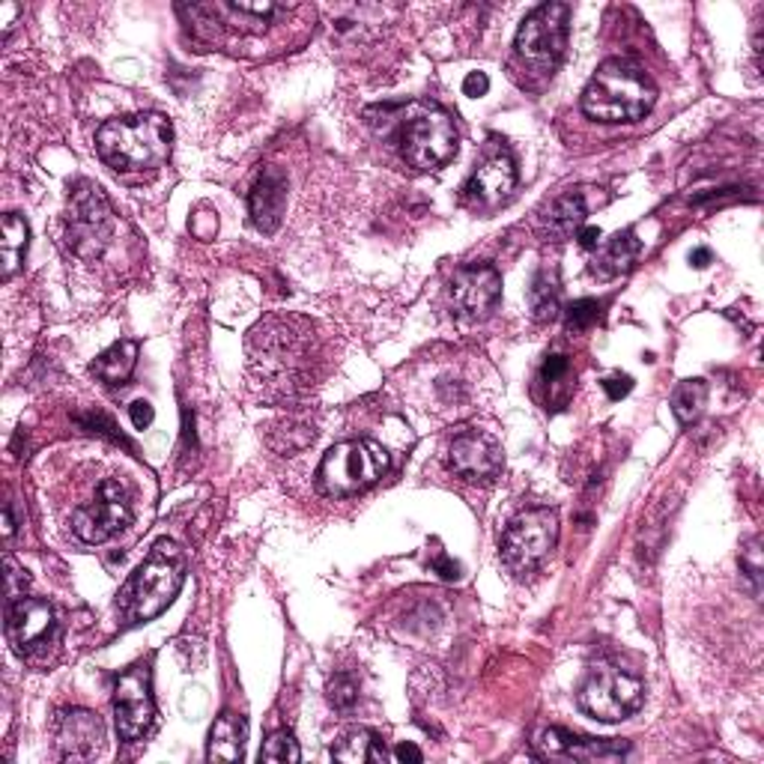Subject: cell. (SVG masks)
Masks as SVG:
<instances>
[{
  "label": "cell",
  "mask_w": 764,
  "mask_h": 764,
  "mask_svg": "<svg viewBox=\"0 0 764 764\" xmlns=\"http://www.w3.org/2000/svg\"><path fill=\"white\" fill-rule=\"evenodd\" d=\"M135 364H138V344L135 341H117L96 359L90 371L108 385H123L135 373Z\"/></svg>",
  "instance_id": "cell-24"
},
{
  "label": "cell",
  "mask_w": 764,
  "mask_h": 764,
  "mask_svg": "<svg viewBox=\"0 0 764 764\" xmlns=\"http://www.w3.org/2000/svg\"><path fill=\"white\" fill-rule=\"evenodd\" d=\"M105 726L94 711H63L55 723V746L63 762H87L102 750Z\"/></svg>",
  "instance_id": "cell-16"
},
{
  "label": "cell",
  "mask_w": 764,
  "mask_h": 764,
  "mask_svg": "<svg viewBox=\"0 0 764 764\" xmlns=\"http://www.w3.org/2000/svg\"><path fill=\"white\" fill-rule=\"evenodd\" d=\"M559 541L556 508H526L508 522L502 535V561L513 577L538 570Z\"/></svg>",
  "instance_id": "cell-7"
},
{
  "label": "cell",
  "mask_w": 764,
  "mask_h": 764,
  "mask_svg": "<svg viewBox=\"0 0 764 764\" xmlns=\"http://www.w3.org/2000/svg\"><path fill=\"white\" fill-rule=\"evenodd\" d=\"M329 702H332L337 711L353 708L355 702H359V684H355L353 675L337 672L335 678L329 680Z\"/></svg>",
  "instance_id": "cell-30"
},
{
  "label": "cell",
  "mask_w": 764,
  "mask_h": 764,
  "mask_svg": "<svg viewBox=\"0 0 764 764\" xmlns=\"http://www.w3.org/2000/svg\"><path fill=\"white\" fill-rule=\"evenodd\" d=\"M254 389L272 403H293L317 389L329 371L326 335L314 320L272 314L245 341Z\"/></svg>",
  "instance_id": "cell-1"
},
{
  "label": "cell",
  "mask_w": 764,
  "mask_h": 764,
  "mask_svg": "<svg viewBox=\"0 0 764 764\" xmlns=\"http://www.w3.org/2000/svg\"><path fill=\"white\" fill-rule=\"evenodd\" d=\"M541 382L550 389V403L559 410L561 403L568 401L570 389H574V371H570L568 355H547V362L541 368Z\"/></svg>",
  "instance_id": "cell-27"
},
{
  "label": "cell",
  "mask_w": 764,
  "mask_h": 764,
  "mask_svg": "<svg viewBox=\"0 0 764 764\" xmlns=\"http://www.w3.org/2000/svg\"><path fill=\"white\" fill-rule=\"evenodd\" d=\"M513 186H517V168H513L511 156L499 153V156H490V159L472 174L467 192L472 200H478V204L496 206L511 195Z\"/></svg>",
  "instance_id": "cell-19"
},
{
  "label": "cell",
  "mask_w": 764,
  "mask_h": 764,
  "mask_svg": "<svg viewBox=\"0 0 764 764\" xmlns=\"http://www.w3.org/2000/svg\"><path fill=\"white\" fill-rule=\"evenodd\" d=\"M499 296H502V275L493 266H487V263L463 266L451 278V305H454L457 317H487L496 308Z\"/></svg>",
  "instance_id": "cell-14"
},
{
  "label": "cell",
  "mask_w": 764,
  "mask_h": 764,
  "mask_svg": "<svg viewBox=\"0 0 764 764\" xmlns=\"http://www.w3.org/2000/svg\"><path fill=\"white\" fill-rule=\"evenodd\" d=\"M16 535V517H12V505H3V538Z\"/></svg>",
  "instance_id": "cell-40"
},
{
  "label": "cell",
  "mask_w": 764,
  "mask_h": 764,
  "mask_svg": "<svg viewBox=\"0 0 764 764\" xmlns=\"http://www.w3.org/2000/svg\"><path fill=\"white\" fill-rule=\"evenodd\" d=\"M129 419L138 430H147L149 424H153V419H156V410H153L147 401H135L129 407Z\"/></svg>",
  "instance_id": "cell-35"
},
{
  "label": "cell",
  "mask_w": 764,
  "mask_h": 764,
  "mask_svg": "<svg viewBox=\"0 0 764 764\" xmlns=\"http://www.w3.org/2000/svg\"><path fill=\"white\" fill-rule=\"evenodd\" d=\"M403 159L410 161L415 170H437L445 161L454 159L457 153V129L451 114L430 105L421 114H415L401 135Z\"/></svg>",
  "instance_id": "cell-10"
},
{
  "label": "cell",
  "mask_w": 764,
  "mask_h": 764,
  "mask_svg": "<svg viewBox=\"0 0 764 764\" xmlns=\"http://www.w3.org/2000/svg\"><path fill=\"white\" fill-rule=\"evenodd\" d=\"M690 263H693V266H696V270H705V266H708V263H711V252H708V248H696V252L690 254Z\"/></svg>",
  "instance_id": "cell-41"
},
{
  "label": "cell",
  "mask_w": 764,
  "mask_h": 764,
  "mask_svg": "<svg viewBox=\"0 0 764 764\" xmlns=\"http://www.w3.org/2000/svg\"><path fill=\"white\" fill-rule=\"evenodd\" d=\"M643 680L618 666H597L577 693L579 708L600 723H621L643 708Z\"/></svg>",
  "instance_id": "cell-9"
},
{
  "label": "cell",
  "mask_w": 764,
  "mask_h": 764,
  "mask_svg": "<svg viewBox=\"0 0 764 764\" xmlns=\"http://www.w3.org/2000/svg\"><path fill=\"white\" fill-rule=\"evenodd\" d=\"M174 147V129L161 114H135L117 117L96 131V149L114 170H156L161 168Z\"/></svg>",
  "instance_id": "cell-2"
},
{
  "label": "cell",
  "mask_w": 764,
  "mask_h": 764,
  "mask_svg": "<svg viewBox=\"0 0 764 764\" xmlns=\"http://www.w3.org/2000/svg\"><path fill=\"white\" fill-rule=\"evenodd\" d=\"M538 750L543 755H565L577 762H616L627 755V741H606V737L570 735L565 728H547L538 735Z\"/></svg>",
  "instance_id": "cell-17"
},
{
  "label": "cell",
  "mask_w": 764,
  "mask_h": 764,
  "mask_svg": "<svg viewBox=\"0 0 764 764\" xmlns=\"http://www.w3.org/2000/svg\"><path fill=\"white\" fill-rule=\"evenodd\" d=\"M600 227H591V224H582L577 231V239H579V245L582 248H588V252H595L597 245H600Z\"/></svg>",
  "instance_id": "cell-37"
},
{
  "label": "cell",
  "mask_w": 764,
  "mask_h": 764,
  "mask_svg": "<svg viewBox=\"0 0 764 764\" xmlns=\"http://www.w3.org/2000/svg\"><path fill=\"white\" fill-rule=\"evenodd\" d=\"M448 467L467 481H493L502 472V448L478 430H463L448 445Z\"/></svg>",
  "instance_id": "cell-15"
},
{
  "label": "cell",
  "mask_w": 764,
  "mask_h": 764,
  "mask_svg": "<svg viewBox=\"0 0 764 764\" xmlns=\"http://www.w3.org/2000/svg\"><path fill=\"white\" fill-rule=\"evenodd\" d=\"M114 209L108 197L94 183H78L66 204V243L75 257L96 261L114 239Z\"/></svg>",
  "instance_id": "cell-6"
},
{
  "label": "cell",
  "mask_w": 764,
  "mask_h": 764,
  "mask_svg": "<svg viewBox=\"0 0 764 764\" xmlns=\"http://www.w3.org/2000/svg\"><path fill=\"white\" fill-rule=\"evenodd\" d=\"M245 737H248L245 719L224 711L222 717L213 723V732H209L206 758L209 762H239L245 753Z\"/></svg>",
  "instance_id": "cell-20"
},
{
  "label": "cell",
  "mask_w": 764,
  "mask_h": 764,
  "mask_svg": "<svg viewBox=\"0 0 764 764\" xmlns=\"http://www.w3.org/2000/svg\"><path fill=\"white\" fill-rule=\"evenodd\" d=\"M531 314L538 320H552L559 314V284L550 272H538L529 287Z\"/></svg>",
  "instance_id": "cell-28"
},
{
  "label": "cell",
  "mask_w": 764,
  "mask_h": 764,
  "mask_svg": "<svg viewBox=\"0 0 764 764\" xmlns=\"http://www.w3.org/2000/svg\"><path fill=\"white\" fill-rule=\"evenodd\" d=\"M657 87L630 60H606L582 90V111L597 123H636L654 108Z\"/></svg>",
  "instance_id": "cell-4"
},
{
  "label": "cell",
  "mask_w": 764,
  "mask_h": 764,
  "mask_svg": "<svg viewBox=\"0 0 764 764\" xmlns=\"http://www.w3.org/2000/svg\"><path fill=\"white\" fill-rule=\"evenodd\" d=\"M597 317H600V302H595V298H579L568 308V326L574 332L588 329L591 323H597Z\"/></svg>",
  "instance_id": "cell-31"
},
{
  "label": "cell",
  "mask_w": 764,
  "mask_h": 764,
  "mask_svg": "<svg viewBox=\"0 0 764 764\" xmlns=\"http://www.w3.org/2000/svg\"><path fill=\"white\" fill-rule=\"evenodd\" d=\"M188 559L186 552L179 550L177 543L161 538L149 556L138 565V570L131 574L129 582L120 591V613L126 621L140 625V621H153L159 618L174 597L179 595V588L186 582Z\"/></svg>",
  "instance_id": "cell-3"
},
{
  "label": "cell",
  "mask_w": 764,
  "mask_h": 764,
  "mask_svg": "<svg viewBox=\"0 0 764 764\" xmlns=\"http://www.w3.org/2000/svg\"><path fill=\"white\" fill-rule=\"evenodd\" d=\"M433 568L442 574L445 579H457L460 577V565L457 561H451V559H445V556H437V561H433Z\"/></svg>",
  "instance_id": "cell-39"
},
{
  "label": "cell",
  "mask_w": 764,
  "mask_h": 764,
  "mask_svg": "<svg viewBox=\"0 0 764 764\" xmlns=\"http://www.w3.org/2000/svg\"><path fill=\"white\" fill-rule=\"evenodd\" d=\"M643 254V243L636 239L634 231H621L609 243L604 245V252L595 261V272L604 275V278H613V275H621V272L634 270V263L639 261Z\"/></svg>",
  "instance_id": "cell-22"
},
{
  "label": "cell",
  "mask_w": 764,
  "mask_h": 764,
  "mask_svg": "<svg viewBox=\"0 0 764 764\" xmlns=\"http://www.w3.org/2000/svg\"><path fill=\"white\" fill-rule=\"evenodd\" d=\"M604 392L609 394V401H621L627 394L634 392V376L627 373H609L604 380Z\"/></svg>",
  "instance_id": "cell-33"
},
{
  "label": "cell",
  "mask_w": 764,
  "mask_h": 764,
  "mask_svg": "<svg viewBox=\"0 0 764 764\" xmlns=\"http://www.w3.org/2000/svg\"><path fill=\"white\" fill-rule=\"evenodd\" d=\"M156 717L153 693H149V669L147 666H131L123 672L114 687V719H117V735L123 741H138L144 737Z\"/></svg>",
  "instance_id": "cell-12"
},
{
  "label": "cell",
  "mask_w": 764,
  "mask_h": 764,
  "mask_svg": "<svg viewBox=\"0 0 764 764\" xmlns=\"http://www.w3.org/2000/svg\"><path fill=\"white\" fill-rule=\"evenodd\" d=\"M261 758L263 762H298L302 758V753H298V744L293 741V735L290 732H275V735H270V741L263 744L261 750Z\"/></svg>",
  "instance_id": "cell-29"
},
{
  "label": "cell",
  "mask_w": 764,
  "mask_h": 764,
  "mask_svg": "<svg viewBox=\"0 0 764 764\" xmlns=\"http://www.w3.org/2000/svg\"><path fill=\"white\" fill-rule=\"evenodd\" d=\"M389 469V451L373 439H350L329 448L317 469V484L326 496H353L376 484Z\"/></svg>",
  "instance_id": "cell-5"
},
{
  "label": "cell",
  "mask_w": 764,
  "mask_h": 764,
  "mask_svg": "<svg viewBox=\"0 0 764 764\" xmlns=\"http://www.w3.org/2000/svg\"><path fill=\"white\" fill-rule=\"evenodd\" d=\"M7 639L21 657L48 648L57 639L55 609L37 597H21L10 604L7 606Z\"/></svg>",
  "instance_id": "cell-13"
},
{
  "label": "cell",
  "mask_w": 764,
  "mask_h": 764,
  "mask_svg": "<svg viewBox=\"0 0 764 764\" xmlns=\"http://www.w3.org/2000/svg\"><path fill=\"white\" fill-rule=\"evenodd\" d=\"M332 758L346 764H362V762H385L389 753L371 728H353L346 735L337 737V744L332 746Z\"/></svg>",
  "instance_id": "cell-23"
},
{
  "label": "cell",
  "mask_w": 764,
  "mask_h": 764,
  "mask_svg": "<svg viewBox=\"0 0 764 764\" xmlns=\"http://www.w3.org/2000/svg\"><path fill=\"white\" fill-rule=\"evenodd\" d=\"M487 90H490V78H487L484 72H469L467 81H463V94L472 96V99H478V96H484Z\"/></svg>",
  "instance_id": "cell-36"
},
{
  "label": "cell",
  "mask_w": 764,
  "mask_h": 764,
  "mask_svg": "<svg viewBox=\"0 0 764 764\" xmlns=\"http://www.w3.org/2000/svg\"><path fill=\"white\" fill-rule=\"evenodd\" d=\"M131 520V502L126 487L117 478H108L99 487L94 502L78 505L72 513V531L85 543H105Z\"/></svg>",
  "instance_id": "cell-11"
},
{
  "label": "cell",
  "mask_w": 764,
  "mask_h": 764,
  "mask_svg": "<svg viewBox=\"0 0 764 764\" xmlns=\"http://www.w3.org/2000/svg\"><path fill=\"white\" fill-rule=\"evenodd\" d=\"M705 401H708V385L702 380H684L672 394V412L680 424H693L699 419Z\"/></svg>",
  "instance_id": "cell-26"
},
{
  "label": "cell",
  "mask_w": 764,
  "mask_h": 764,
  "mask_svg": "<svg viewBox=\"0 0 764 764\" xmlns=\"http://www.w3.org/2000/svg\"><path fill=\"white\" fill-rule=\"evenodd\" d=\"M394 758L398 762H412V764H419L424 755H421V750L415 744H401L398 750H394Z\"/></svg>",
  "instance_id": "cell-38"
},
{
  "label": "cell",
  "mask_w": 764,
  "mask_h": 764,
  "mask_svg": "<svg viewBox=\"0 0 764 764\" xmlns=\"http://www.w3.org/2000/svg\"><path fill=\"white\" fill-rule=\"evenodd\" d=\"M3 568H7V606H10L25 597V588H28L30 577H28V570L21 568L19 561L12 559V556L3 559Z\"/></svg>",
  "instance_id": "cell-32"
},
{
  "label": "cell",
  "mask_w": 764,
  "mask_h": 764,
  "mask_svg": "<svg viewBox=\"0 0 764 764\" xmlns=\"http://www.w3.org/2000/svg\"><path fill=\"white\" fill-rule=\"evenodd\" d=\"M588 204L582 192H568L552 200V206L543 215V227L552 239H568L570 234H577L579 227L586 224Z\"/></svg>",
  "instance_id": "cell-21"
},
{
  "label": "cell",
  "mask_w": 764,
  "mask_h": 764,
  "mask_svg": "<svg viewBox=\"0 0 764 764\" xmlns=\"http://www.w3.org/2000/svg\"><path fill=\"white\" fill-rule=\"evenodd\" d=\"M741 568L746 570V577L753 579L755 586H758V579H762V559H758V543H750L744 550V556H741Z\"/></svg>",
  "instance_id": "cell-34"
},
{
  "label": "cell",
  "mask_w": 764,
  "mask_h": 764,
  "mask_svg": "<svg viewBox=\"0 0 764 764\" xmlns=\"http://www.w3.org/2000/svg\"><path fill=\"white\" fill-rule=\"evenodd\" d=\"M568 3H543L522 19L513 48L531 72L552 75L568 48Z\"/></svg>",
  "instance_id": "cell-8"
},
{
  "label": "cell",
  "mask_w": 764,
  "mask_h": 764,
  "mask_svg": "<svg viewBox=\"0 0 764 764\" xmlns=\"http://www.w3.org/2000/svg\"><path fill=\"white\" fill-rule=\"evenodd\" d=\"M30 231L21 215H3V234H0V254H3V281H10L21 266V257L28 252Z\"/></svg>",
  "instance_id": "cell-25"
},
{
  "label": "cell",
  "mask_w": 764,
  "mask_h": 764,
  "mask_svg": "<svg viewBox=\"0 0 764 764\" xmlns=\"http://www.w3.org/2000/svg\"><path fill=\"white\" fill-rule=\"evenodd\" d=\"M284 206H287V177L281 174V168L270 165V168H263L248 195L254 227L266 236L275 234L284 222Z\"/></svg>",
  "instance_id": "cell-18"
}]
</instances>
